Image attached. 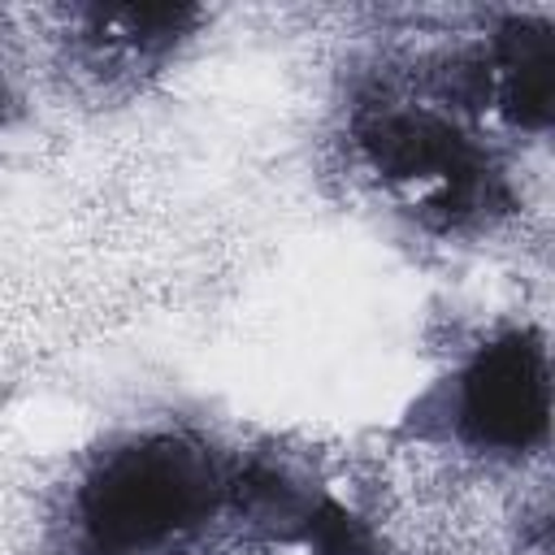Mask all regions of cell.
<instances>
[{
  "mask_svg": "<svg viewBox=\"0 0 555 555\" xmlns=\"http://www.w3.org/2000/svg\"><path fill=\"white\" fill-rule=\"evenodd\" d=\"M208 503L212 477L204 455L178 438H143L113 451L87 477L78 516L95 551L130 555L191 529Z\"/></svg>",
  "mask_w": 555,
  "mask_h": 555,
  "instance_id": "obj_1",
  "label": "cell"
},
{
  "mask_svg": "<svg viewBox=\"0 0 555 555\" xmlns=\"http://www.w3.org/2000/svg\"><path fill=\"white\" fill-rule=\"evenodd\" d=\"M364 156L386 178H438L442 191L425 204L429 221L451 230L499 204H507L503 178L481 160V152L438 113L425 108H369L356 121Z\"/></svg>",
  "mask_w": 555,
  "mask_h": 555,
  "instance_id": "obj_2",
  "label": "cell"
},
{
  "mask_svg": "<svg viewBox=\"0 0 555 555\" xmlns=\"http://www.w3.org/2000/svg\"><path fill=\"white\" fill-rule=\"evenodd\" d=\"M551 382L533 334H503L477 351L460 382V434L481 451H529L546 438Z\"/></svg>",
  "mask_w": 555,
  "mask_h": 555,
  "instance_id": "obj_3",
  "label": "cell"
},
{
  "mask_svg": "<svg viewBox=\"0 0 555 555\" xmlns=\"http://www.w3.org/2000/svg\"><path fill=\"white\" fill-rule=\"evenodd\" d=\"M494 74H499V104L520 126H546L551 121V95H555V52H551V26L546 22H507L494 39Z\"/></svg>",
  "mask_w": 555,
  "mask_h": 555,
  "instance_id": "obj_4",
  "label": "cell"
},
{
  "mask_svg": "<svg viewBox=\"0 0 555 555\" xmlns=\"http://www.w3.org/2000/svg\"><path fill=\"white\" fill-rule=\"evenodd\" d=\"M91 39L104 48H117L126 56H143V52H165L173 48L195 22L199 9L191 4H117V9H91Z\"/></svg>",
  "mask_w": 555,
  "mask_h": 555,
  "instance_id": "obj_5",
  "label": "cell"
},
{
  "mask_svg": "<svg viewBox=\"0 0 555 555\" xmlns=\"http://www.w3.org/2000/svg\"><path fill=\"white\" fill-rule=\"evenodd\" d=\"M299 533H304L308 546H317L321 555H373L369 529H364L351 512H343L338 503H325V499L304 512Z\"/></svg>",
  "mask_w": 555,
  "mask_h": 555,
  "instance_id": "obj_6",
  "label": "cell"
},
{
  "mask_svg": "<svg viewBox=\"0 0 555 555\" xmlns=\"http://www.w3.org/2000/svg\"><path fill=\"white\" fill-rule=\"evenodd\" d=\"M9 117V95H4V82H0V121Z\"/></svg>",
  "mask_w": 555,
  "mask_h": 555,
  "instance_id": "obj_7",
  "label": "cell"
}]
</instances>
